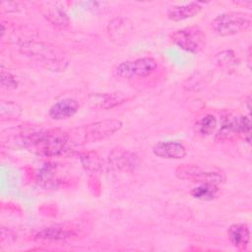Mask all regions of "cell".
<instances>
[{
	"instance_id": "12",
	"label": "cell",
	"mask_w": 252,
	"mask_h": 252,
	"mask_svg": "<svg viewBox=\"0 0 252 252\" xmlns=\"http://www.w3.org/2000/svg\"><path fill=\"white\" fill-rule=\"evenodd\" d=\"M155 156L166 159H181L187 155L186 148L178 141H160L153 147Z\"/></svg>"
},
{
	"instance_id": "15",
	"label": "cell",
	"mask_w": 252,
	"mask_h": 252,
	"mask_svg": "<svg viewBox=\"0 0 252 252\" xmlns=\"http://www.w3.org/2000/svg\"><path fill=\"white\" fill-rule=\"evenodd\" d=\"M129 97L122 93L94 94L90 96V102L94 108L109 109L127 101Z\"/></svg>"
},
{
	"instance_id": "20",
	"label": "cell",
	"mask_w": 252,
	"mask_h": 252,
	"mask_svg": "<svg viewBox=\"0 0 252 252\" xmlns=\"http://www.w3.org/2000/svg\"><path fill=\"white\" fill-rule=\"evenodd\" d=\"M22 115V107L15 101H2L0 106V116L2 120L18 119Z\"/></svg>"
},
{
	"instance_id": "17",
	"label": "cell",
	"mask_w": 252,
	"mask_h": 252,
	"mask_svg": "<svg viewBox=\"0 0 252 252\" xmlns=\"http://www.w3.org/2000/svg\"><path fill=\"white\" fill-rule=\"evenodd\" d=\"M220 192L219 185L213 183H200L194 187L190 194L194 199L200 201H212L217 198Z\"/></svg>"
},
{
	"instance_id": "1",
	"label": "cell",
	"mask_w": 252,
	"mask_h": 252,
	"mask_svg": "<svg viewBox=\"0 0 252 252\" xmlns=\"http://www.w3.org/2000/svg\"><path fill=\"white\" fill-rule=\"evenodd\" d=\"M7 136L10 144L44 158L63 156L73 150L67 130L58 128L44 129L34 126H20L14 133Z\"/></svg>"
},
{
	"instance_id": "11",
	"label": "cell",
	"mask_w": 252,
	"mask_h": 252,
	"mask_svg": "<svg viewBox=\"0 0 252 252\" xmlns=\"http://www.w3.org/2000/svg\"><path fill=\"white\" fill-rule=\"evenodd\" d=\"M110 165L117 170L136 172L139 167V157L133 152L124 149H114L109 153Z\"/></svg>"
},
{
	"instance_id": "4",
	"label": "cell",
	"mask_w": 252,
	"mask_h": 252,
	"mask_svg": "<svg viewBox=\"0 0 252 252\" xmlns=\"http://www.w3.org/2000/svg\"><path fill=\"white\" fill-rule=\"evenodd\" d=\"M251 136V120L249 116L240 115L234 112H226L222 115L215 139L218 142H234L243 139L248 144Z\"/></svg>"
},
{
	"instance_id": "6",
	"label": "cell",
	"mask_w": 252,
	"mask_h": 252,
	"mask_svg": "<svg viewBox=\"0 0 252 252\" xmlns=\"http://www.w3.org/2000/svg\"><path fill=\"white\" fill-rule=\"evenodd\" d=\"M170 39L176 46L190 53H198L206 45V33L197 26L175 31L171 33Z\"/></svg>"
},
{
	"instance_id": "8",
	"label": "cell",
	"mask_w": 252,
	"mask_h": 252,
	"mask_svg": "<svg viewBox=\"0 0 252 252\" xmlns=\"http://www.w3.org/2000/svg\"><path fill=\"white\" fill-rule=\"evenodd\" d=\"M175 175L180 180L193 183H213L220 185L224 181V176L218 171L205 170L196 164H181L176 167Z\"/></svg>"
},
{
	"instance_id": "7",
	"label": "cell",
	"mask_w": 252,
	"mask_h": 252,
	"mask_svg": "<svg viewBox=\"0 0 252 252\" xmlns=\"http://www.w3.org/2000/svg\"><path fill=\"white\" fill-rule=\"evenodd\" d=\"M158 68V62L153 57H142L136 60L123 61L115 68V74L123 79H139L152 75Z\"/></svg>"
},
{
	"instance_id": "5",
	"label": "cell",
	"mask_w": 252,
	"mask_h": 252,
	"mask_svg": "<svg viewBox=\"0 0 252 252\" xmlns=\"http://www.w3.org/2000/svg\"><path fill=\"white\" fill-rule=\"evenodd\" d=\"M212 29L220 36H230L246 32L251 27V17L242 12H225L212 21Z\"/></svg>"
},
{
	"instance_id": "14",
	"label": "cell",
	"mask_w": 252,
	"mask_h": 252,
	"mask_svg": "<svg viewBox=\"0 0 252 252\" xmlns=\"http://www.w3.org/2000/svg\"><path fill=\"white\" fill-rule=\"evenodd\" d=\"M227 237L233 247L239 251H244L250 242L249 226L242 222L233 223L227 229Z\"/></svg>"
},
{
	"instance_id": "2",
	"label": "cell",
	"mask_w": 252,
	"mask_h": 252,
	"mask_svg": "<svg viewBox=\"0 0 252 252\" xmlns=\"http://www.w3.org/2000/svg\"><path fill=\"white\" fill-rule=\"evenodd\" d=\"M20 50L23 54L52 72L64 71L69 64L68 56L62 49L42 40L23 39L20 42Z\"/></svg>"
},
{
	"instance_id": "18",
	"label": "cell",
	"mask_w": 252,
	"mask_h": 252,
	"mask_svg": "<svg viewBox=\"0 0 252 252\" xmlns=\"http://www.w3.org/2000/svg\"><path fill=\"white\" fill-rule=\"evenodd\" d=\"M82 166L91 172H98L103 167L102 158L94 152H83L80 154Z\"/></svg>"
},
{
	"instance_id": "13",
	"label": "cell",
	"mask_w": 252,
	"mask_h": 252,
	"mask_svg": "<svg viewBox=\"0 0 252 252\" xmlns=\"http://www.w3.org/2000/svg\"><path fill=\"white\" fill-rule=\"evenodd\" d=\"M79 108L80 105L76 99L62 98L50 106L48 115L53 120H65L74 116Z\"/></svg>"
},
{
	"instance_id": "21",
	"label": "cell",
	"mask_w": 252,
	"mask_h": 252,
	"mask_svg": "<svg viewBox=\"0 0 252 252\" xmlns=\"http://www.w3.org/2000/svg\"><path fill=\"white\" fill-rule=\"evenodd\" d=\"M1 86L7 90L16 89L18 86V81L16 78L11 72L6 70L3 65L1 66Z\"/></svg>"
},
{
	"instance_id": "19",
	"label": "cell",
	"mask_w": 252,
	"mask_h": 252,
	"mask_svg": "<svg viewBox=\"0 0 252 252\" xmlns=\"http://www.w3.org/2000/svg\"><path fill=\"white\" fill-rule=\"evenodd\" d=\"M218 120L213 114H205L195 123V130L201 136H210L217 128Z\"/></svg>"
},
{
	"instance_id": "22",
	"label": "cell",
	"mask_w": 252,
	"mask_h": 252,
	"mask_svg": "<svg viewBox=\"0 0 252 252\" xmlns=\"http://www.w3.org/2000/svg\"><path fill=\"white\" fill-rule=\"evenodd\" d=\"M250 101H251V97H250V95H248L246 103H247V108H248V110H249V111H250V103H251Z\"/></svg>"
},
{
	"instance_id": "16",
	"label": "cell",
	"mask_w": 252,
	"mask_h": 252,
	"mask_svg": "<svg viewBox=\"0 0 252 252\" xmlns=\"http://www.w3.org/2000/svg\"><path fill=\"white\" fill-rule=\"evenodd\" d=\"M202 10L200 2H189L182 5H175L167 10V18L174 22L190 19L198 15Z\"/></svg>"
},
{
	"instance_id": "10",
	"label": "cell",
	"mask_w": 252,
	"mask_h": 252,
	"mask_svg": "<svg viewBox=\"0 0 252 252\" xmlns=\"http://www.w3.org/2000/svg\"><path fill=\"white\" fill-rule=\"evenodd\" d=\"M39 11L43 17L54 27L65 29L69 26V18L61 2L58 1H45L40 2L38 6Z\"/></svg>"
},
{
	"instance_id": "9",
	"label": "cell",
	"mask_w": 252,
	"mask_h": 252,
	"mask_svg": "<svg viewBox=\"0 0 252 252\" xmlns=\"http://www.w3.org/2000/svg\"><path fill=\"white\" fill-rule=\"evenodd\" d=\"M83 228L74 222H65L53 224L37 230L33 238L41 241H63L68 239L78 238L82 233Z\"/></svg>"
},
{
	"instance_id": "3",
	"label": "cell",
	"mask_w": 252,
	"mask_h": 252,
	"mask_svg": "<svg viewBox=\"0 0 252 252\" xmlns=\"http://www.w3.org/2000/svg\"><path fill=\"white\" fill-rule=\"evenodd\" d=\"M122 126L121 120L103 119L74 127L67 130V133L72 146L76 147L105 140L119 131Z\"/></svg>"
}]
</instances>
